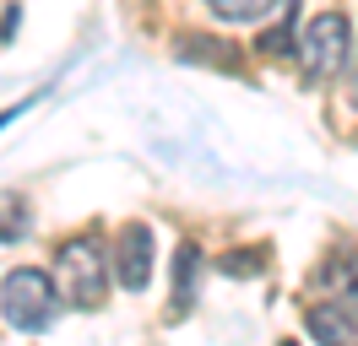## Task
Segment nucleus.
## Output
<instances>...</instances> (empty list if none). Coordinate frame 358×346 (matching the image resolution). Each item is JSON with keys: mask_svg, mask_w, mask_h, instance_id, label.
Wrapping results in <instances>:
<instances>
[{"mask_svg": "<svg viewBox=\"0 0 358 346\" xmlns=\"http://www.w3.org/2000/svg\"><path fill=\"white\" fill-rule=\"evenodd\" d=\"M282 346H293V341H282Z\"/></svg>", "mask_w": 358, "mask_h": 346, "instance_id": "9d476101", "label": "nucleus"}, {"mask_svg": "<svg viewBox=\"0 0 358 346\" xmlns=\"http://www.w3.org/2000/svg\"><path fill=\"white\" fill-rule=\"evenodd\" d=\"M55 292L76 308H98L103 292H109V255L98 238H71L60 243V260H55Z\"/></svg>", "mask_w": 358, "mask_h": 346, "instance_id": "f257e3e1", "label": "nucleus"}, {"mask_svg": "<svg viewBox=\"0 0 358 346\" xmlns=\"http://www.w3.org/2000/svg\"><path fill=\"white\" fill-rule=\"evenodd\" d=\"M206 11H217L223 22H266V17H282L288 0H206Z\"/></svg>", "mask_w": 358, "mask_h": 346, "instance_id": "0eeeda50", "label": "nucleus"}, {"mask_svg": "<svg viewBox=\"0 0 358 346\" xmlns=\"http://www.w3.org/2000/svg\"><path fill=\"white\" fill-rule=\"evenodd\" d=\"M55 308H60V292H55V281L44 271L22 265V271H11L0 281V314H6L11 330H44L55 319Z\"/></svg>", "mask_w": 358, "mask_h": 346, "instance_id": "f03ea898", "label": "nucleus"}, {"mask_svg": "<svg viewBox=\"0 0 358 346\" xmlns=\"http://www.w3.org/2000/svg\"><path fill=\"white\" fill-rule=\"evenodd\" d=\"M315 287H320V292H336V303H358V243L320 260V265H315Z\"/></svg>", "mask_w": 358, "mask_h": 346, "instance_id": "423d86ee", "label": "nucleus"}, {"mask_svg": "<svg viewBox=\"0 0 358 346\" xmlns=\"http://www.w3.org/2000/svg\"><path fill=\"white\" fill-rule=\"evenodd\" d=\"M348 60H353V65H348V103L358 108V54H348Z\"/></svg>", "mask_w": 358, "mask_h": 346, "instance_id": "1a4fd4ad", "label": "nucleus"}, {"mask_svg": "<svg viewBox=\"0 0 358 346\" xmlns=\"http://www.w3.org/2000/svg\"><path fill=\"white\" fill-rule=\"evenodd\" d=\"M114 276H120V287H125V292H147V281H152V227H147V222L120 227Z\"/></svg>", "mask_w": 358, "mask_h": 346, "instance_id": "20e7f679", "label": "nucleus"}, {"mask_svg": "<svg viewBox=\"0 0 358 346\" xmlns=\"http://www.w3.org/2000/svg\"><path fill=\"white\" fill-rule=\"evenodd\" d=\"M304 330L320 346H358V303H310L304 308Z\"/></svg>", "mask_w": 358, "mask_h": 346, "instance_id": "39448f33", "label": "nucleus"}, {"mask_svg": "<svg viewBox=\"0 0 358 346\" xmlns=\"http://www.w3.org/2000/svg\"><path fill=\"white\" fill-rule=\"evenodd\" d=\"M348 54H353V27H348L342 11H320V17L304 22V33H299V60H304V70H310L315 82H331L336 70L348 65Z\"/></svg>", "mask_w": 358, "mask_h": 346, "instance_id": "7ed1b4c3", "label": "nucleus"}, {"mask_svg": "<svg viewBox=\"0 0 358 346\" xmlns=\"http://www.w3.org/2000/svg\"><path fill=\"white\" fill-rule=\"evenodd\" d=\"M196 281H201V255L185 243L179 260H174V308H179V314H190V308H196Z\"/></svg>", "mask_w": 358, "mask_h": 346, "instance_id": "6e6552de", "label": "nucleus"}]
</instances>
